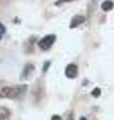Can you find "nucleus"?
<instances>
[{
  "mask_svg": "<svg viewBox=\"0 0 114 120\" xmlns=\"http://www.w3.org/2000/svg\"><path fill=\"white\" fill-rule=\"evenodd\" d=\"M26 89L25 85H18V86H9V87H4L0 90V97L1 98H16L21 93H23Z\"/></svg>",
  "mask_w": 114,
  "mask_h": 120,
  "instance_id": "nucleus-1",
  "label": "nucleus"
},
{
  "mask_svg": "<svg viewBox=\"0 0 114 120\" xmlns=\"http://www.w3.org/2000/svg\"><path fill=\"white\" fill-rule=\"evenodd\" d=\"M55 39H56L55 35H52V34L46 35L38 42V46H39L42 50H47L52 46L53 43L55 42Z\"/></svg>",
  "mask_w": 114,
  "mask_h": 120,
  "instance_id": "nucleus-2",
  "label": "nucleus"
},
{
  "mask_svg": "<svg viewBox=\"0 0 114 120\" xmlns=\"http://www.w3.org/2000/svg\"><path fill=\"white\" fill-rule=\"evenodd\" d=\"M77 66L75 64H69L65 69V75L69 78H75L77 75Z\"/></svg>",
  "mask_w": 114,
  "mask_h": 120,
  "instance_id": "nucleus-3",
  "label": "nucleus"
},
{
  "mask_svg": "<svg viewBox=\"0 0 114 120\" xmlns=\"http://www.w3.org/2000/svg\"><path fill=\"white\" fill-rule=\"evenodd\" d=\"M85 21V17L82 15H75V16L71 19V23H70V28H75L82 24Z\"/></svg>",
  "mask_w": 114,
  "mask_h": 120,
  "instance_id": "nucleus-4",
  "label": "nucleus"
},
{
  "mask_svg": "<svg viewBox=\"0 0 114 120\" xmlns=\"http://www.w3.org/2000/svg\"><path fill=\"white\" fill-rule=\"evenodd\" d=\"M113 6H114V3L111 0H106V1H104L101 4V8L103 11H109L113 8Z\"/></svg>",
  "mask_w": 114,
  "mask_h": 120,
  "instance_id": "nucleus-5",
  "label": "nucleus"
},
{
  "mask_svg": "<svg viewBox=\"0 0 114 120\" xmlns=\"http://www.w3.org/2000/svg\"><path fill=\"white\" fill-rule=\"evenodd\" d=\"M91 94H92V96H94V97H99L101 94V90L99 88H95Z\"/></svg>",
  "mask_w": 114,
  "mask_h": 120,
  "instance_id": "nucleus-6",
  "label": "nucleus"
},
{
  "mask_svg": "<svg viewBox=\"0 0 114 120\" xmlns=\"http://www.w3.org/2000/svg\"><path fill=\"white\" fill-rule=\"evenodd\" d=\"M71 1H74V0H58V1L55 3V5L59 6V5H61V4H63V3H65V2H71Z\"/></svg>",
  "mask_w": 114,
  "mask_h": 120,
  "instance_id": "nucleus-7",
  "label": "nucleus"
},
{
  "mask_svg": "<svg viewBox=\"0 0 114 120\" xmlns=\"http://www.w3.org/2000/svg\"><path fill=\"white\" fill-rule=\"evenodd\" d=\"M5 33V27L3 26L1 23H0V38L2 37V35Z\"/></svg>",
  "mask_w": 114,
  "mask_h": 120,
  "instance_id": "nucleus-8",
  "label": "nucleus"
},
{
  "mask_svg": "<svg viewBox=\"0 0 114 120\" xmlns=\"http://www.w3.org/2000/svg\"><path fill=\"white\" fill-rule=\"evenodd\" d=\"M7 119H8V115L0 114V120H7Z\"/></svg>",
  "mask_w": 114,
  "mask_h": 120,
  "instance_id": "nucleus-9",
  "label": "nucleus"
},
{
  "mask_svg": "<svg viewBox=\"0 0 114 120\" xmlns=\"http://www.w3.org/2000/svg\"><path fill=\"white\" fill-rule=\"evenodd\" d=\"M51 120H61V117H60V116H58V115H53L52 118H51Z\"/></svg>",
  "mask_w": 114,
  "mask_h": 120,
  "instance_id": "nucleus-10",
  "label": "nucleus"
},
{
  "mask_svg": "<svg viewBox=\"0 0 114 120\" xmlns=\"http://www.w3.org/2000/svg\"><path fill=\"white\" fill-rule=\"evenodd\" d=\"M68 120H73V116H72V114L69 115V117H68Z\"/></svg>",
  "mask_w": 114,
  "mask_h": 120,
  "instance_id": "nucleus-11",
  "label": "nucleus"
},
{
  "mask_svg": "<svg viewBox=\"0 0 114 120\" xmlns=\"http://www.w3.org/2000/svg\"><path fill=\"white\" fill-rule=\"evenodd\" d=\"M79 120H87V119H86L85 117H81V118H80V119H79Z\"/></svg>",
  "mask_w": 114,
  "mask_h": 120,
  "instance_id": "nucleus-12",
  "label": "nucleus"
}]
</instances>
